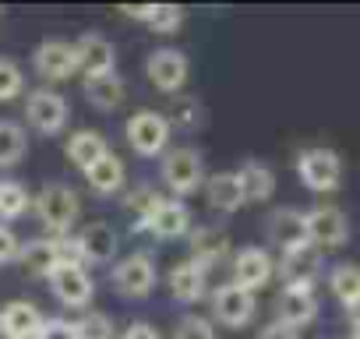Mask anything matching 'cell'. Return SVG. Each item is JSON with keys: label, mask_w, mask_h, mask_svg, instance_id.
I'll return each mask as SVG.
<instances>
[{"label": "cell", "mask_w": 360, "mask_h": 339, "mask_svg": "<svg viewBox=\"0 0 360 339\" xmlns=\"http://www.w3.org/2000/svg\"><path fill=\"white\" fill-rule=\"evenodd\" d=\"M159 177H162L166 191L180 202V198H188V195L202 191V184H205L209 174H205V159H202V152L191 148V145H180V148H173V152L162 155Z\"/></svg>", "instance_id": "obj_1"}, {"label": "cell", "mask_w": 360, "mask_h": 339, "mask_svg": "<svg viewBox=\"0 0 360 339\" xmlns=\"http://www.w3.org/2000/svg\"><path fill=\"white\" fill-rule=\"evenodd\" d=\"M32 209H36L39 223H43L53 237H64V234H71V226L78 223L82 202H78L75 188H68V184H46V188L32 198Z\"/></svg>", "instance_id": "obj_2"}, {"label": "cell", "mask_w": 360, "mask_h": 339, "mask_svg": "<svg viewBox=\"0 0 360 339\" xmlns=\"http://www.w3.org/2000/svg\"><path fill=\"white\" fill-rule=\"evenodd\" d=\"M169 131L173 127H169L166 113H159V110H138L124 124V138L134 148V155H141V159L162 155L166 152V141H169Z\"/></svg>", "instance_id": "obj_3"}, {"label": "cell", "mask_w": 360, "mask_h": 339, "mask_svg": "<svg viewBox=\"0 0 360 339\" xmlns=\"http://www.w3.org/2000/svg\"><path fill=\"white\" fill-rule=\"evenodd\" d=\"M113 286L120 297H131V300H141L155 290L159 283V269H155V258L148 251H131L124 258L113 262Z\"/></svg>", "instance_id": "obj_4"}, {"label": "cell", "mask_w": 360, "mask_h": 339, "mask_svg": "<svg viewBox=\"0 0 360 339\" xmlns=\"http://www.w3.org/2000/svg\"><path fill=\"white\" fill-rule=\"evenodd\" d=\"M297 177L314 195H332L342 184V159L332 148H304L297 155Z\"/></svg>", "instance_id": "obj_5"}, {"label": "cell", "mask_w": 360, "mask_h": 339, "mask_svg": "<svg viewBox=\"0 0 360 339\" xmlns=\"http://www.w3.org/2000/svg\"><path fill=\"white\" fill-rule=\"evenodd\" d=\"M209 311H212V321H219L223 328H248L258 311V300L251 290L237 283H219L209 297Z\"/></svg>", "instance_id": "obj_6"}, {"label": "cell", "mask_w": 360, "mask_h": 339, "mask_svg": "<svg viewBox=\"0 0 360 339\" xmlns=\"http://www.w3.org/2000/svg\"><path fill=\"white\" fill-rule=\"evenodd\" d=\"M145 75H148L152 89H159L162 96H176L188 85V75H191L188 53L176 46H159L145 57Z\"/></svg>", "instance_id": "obj_7"}, {"label": "cell", "mask_w": 360, "mask_h": 339, "mask_svg": "<svg viewBox=\"0 0 360 339\" xmlns=\"http://www.w3.org/2000/svg\"><path fill=\"white\" fill-rule=\"evenodd\" d=\"M25 120H29L39 134L53 138V134H60V131L68 127L71 106H68V99H64L60 92H53V89H32V92L25 96Z\"/></svg>", "instance_id": "obj_8"}, {"label": "cell", "mask_w": 360, "mask_h": 339, "mask_svg": "<svg viewBox=\"0 0 360 339\" xmlns=\"http://www.w3.org/2000/svg\"><path fill=\"white\" fill-rule=\"evenodd\" d=\"M304 230H307V244L318 251H335L349 241V219L335 205H318L304 212Z\"/></svg>", "instance_id": "obj_9"}, {"label": "cell", "mask_w": 360, "mask_h": 339, "mask_svg": "<svg viewBox=\"0 0 360 339\" xmlns=\"http://www.w3.org/2000/svg\"><path fill=\"white\" fill-rule=\"evenodd\" d=\"M75 258L82 262V265H110V262H117V251H120V241H117V230L110 226V223H103V219H96V223H85L82 230H78V237H75Z\"/></svg>", "instance_id": "obj_10"}, {"label": "cell", "mask_w": 360, "mask_h": 339, "mask_svg": "<svg viewBox=\"0 0 360 339\" xmlns=\"http://www.w3.org/2000/svg\"><path fill=\"white\" fill-rule=\"evenodd\" d=\"M50 290L53 297L64 304V307H89L92 304V293H96V283L89 276V269L75 258L60 262L50 276Z\"/></svg>", "instance_id": "obj_11"}, {"label": "cell", "mask_w": 360, "mask_h": 339, "mask_svg": "<svg viewBox=\"0 0 360 339\" xmlns=\"http://www.w3.org/2000/svg\"><path fill=\"white\" fill-rule=\"evenodd\" d=\"M321 269H325V258L311 244H300L293 251H283L279 262H276V272H279L283 286H300V290H314Z\"/></svg>", "instance_id": "obj_12"}, {"label": "cell", "mask_w": 360, "mask_h": 339, "mask_svg": "<svg viewBox=\"0 0 360 339\" xmlns=\"http://www.w3.org/2000/svg\"><path fill=\"white\" fill-rule=\"evenodd\" d=\"M138 226L148 230V234L159 237V241H176V237L191 234V212L184 209V202H176V198H159V202L138 219Z\"/></svg>", "instance_id": "obj_13"}, {"label": "cell", "mask_w": 360, "mask_h": 339, "mask_svg": "<svg viewBox=\"0 0 360 339\" xmlns=\"http://www.w3.org/2000/svg\"><path fill=\"white\" fill-rule=\"evenodd\" d=\"M230 269H233V279H230V283H237V286H244V290L255 293V290H262V286L272 283V276H276V258H272L265 248L248 244V248H237V251H233Z\"/></svg>", "instance_id": "obj_14"}, {"label": "cell", "mask_w": 360, "mask_h": 339, "mask_svg": "<svg viewBox=\"0 0 360 339\" xmlns=\"http://www.w3.org/2000/svg\"><path fill=\"white\" fill-rule=\"evenodd\" d=\"M32 68L39 78L46 82H68L78 75V53H75V43H64V39H46L32 50Z\"/></svg>", "instance_id": "obj_15"}, {"label": "cell", "mask_w": 360, "mask_h": 339, "mask_svg": "<svg viewBox=\"0 0 360 339\" xmlns=\"http://www.w3.org/2000/svg\"><path fill=\"white\" fill-rule=\"evenodd\" d=\"M68 258H75V248L68 251V248H64V237H39V241H29V244L18 251L22 269H25L29 276H36V279H50L53 269H57L60 262H68ZM75 262H78V258H75Z\"/></svg>", "instance_id": "obj_16"}, {"label": "cell", "mask_w": 360, "mask_h": 339, "mask_svg": "<svg viewBox=\"0 0 360 339\" xmlns=\"http://www.w3.org/2000/svg\"><path fill=\"white\" fill-rule=\"evenodd\" d=\"M75 53H78V71H82L85 82L117 75V50H113V43H110L106 36L85 32V36L75 43Z\"/></svg>", "instance_id": "obj_17"}, {"label": "cell", "mask_w": 360, "mask_h": 339, "mask_svg": "<svg viewBox=\"0 0 360 339\" xmlns=\"http://www.w3.org/2000/svg\"><path fill=\"white\" fill-rule=\"evenodd\" d=\"M318 318V297L314 290H300V286H283L276 297V321L290 325V328H307Z\"/></svg>", "instance_id": "obj_18"}, {"label": "cell", "mask_w": 360, "mask_h": 339, "mask_svg": "<svg viewBox=\"0 0 360 339\" xmlns=\"http://www.w3.org/2000/svg\"><path fill=\"white\" fill-rule=\"evenodd\" d=\"M43 321L46 318L32 300H11L0 307V339H36Z\"/></svg>", "instance_id": "obj_19"}, {"label": "cell", "mask_w": 360, "mask_h": 339, "mask_svg": "<svg viewBox=\"0 0 360 339\" xmlns=\"http://www.w3.org/2000/svg\"><path fill=\"white\" fill-rule=\"evenodd\" d=\"M265 230L272 237V244L279 251H293L300 244H307V230H304V212L300 209H290V205H279L269 212L265 219Z\"/></svg>", "instance_id": "obj_20"}, {"label": "cell", "mask_w": 360, "mask_h": 339, "mask_svg": "<svg viewBox=\"0 0 360 339\" xmlns=\"http://www.w3.org/2000/svg\"><path fill=\"white\" fill-rule=\"evenodd\" d=\"M205 290H209V269L202 262L188 258V262H180V265L169 269V293H173V300L195 304V300L205 297Z\"/></svg>", "instance_id": "obj_21"}, {"label": "cell", "mask_w": 360, "mask_h": 339, "mask_svg": "<svg viewBox=\"0 0 360 339\" xmlns=\"http://www.w3.org/2000/svg\"><path fill=\"white\" fill-rule=\"evenodd\" d=\"M202 191L216 212H237L244 205V188H240L237 170H216V174H209Z\"/></svg>", "instance_id": "obj_22"}, {"label": "cell", "mask_w": 360, "mask_h": 339, "mask_svg": "<svg viewBox=\"0 0 360 339\" xmlns=\"http://www.w3.org/2000/svg\"><path fill=\"white\" fill-rule=\"evenodd\" d=\"M124 177H127V170H124V159H120L117 152L99 155V159L85 170V184H89L96 195H103V198L117 195V191L124 188Z\"/></svg>", "instance_id": "obj_23"}, {"label": "cell", "mask_w": 360, "mask_h": 339, "mask_svg": "<svg viewBox=\"0 0 360 339\" xmlns=\"http://www.w3.org/2000/svg\"><path fill=\"white\" fill-rule=\"evenodd\" d=\"M237 177H240V188H244V202H269L276 195V174L262 159H248L237 170Z\"/></svg>", "instance_id": "obj_24"}, {"label": "cell", "mask_w": 360, "mask_h": 339, "mask_svg": "<svg viewBox=\"0 0 360 339\" xmlns=\"http://www.w3.org/2000/svg\"><path fill=\"white\" fill-rule=\"evenodd\" d=\"M64 152H68V162H71V166H78L82 174H85V170H89L99 155H106V152H110V145H106V138H103L99 131L82 127V131H75V134L68 138Z\"/></svg>", "instance_id": "obj_25"}, {"label": "cell", "mask_w": 360, "mask_h": 339, "mask_svg": "<svg viewBox=\"0 0 360 339\" xmlns=\"http://www.w3.org/2000/svg\"><path fill=\"white\" fill-rule=\"evenodd\" d=\"M226 255H230V237L219 226H198L191 234V258L202 262L205 269L216 265V262H223Z\"/></svg>", "instance_id": "obj_26"}, {"label": "cell", "mask_w": 360, "mask_h": 339, "mask_svg": "<svg viewBox=\"0 0 360 339\" xmlns=\"http://www.w3.org/2000/svg\"><path fill=\"white\" fill-rule=\"evenodd\" d=\"M85 99H89L96 110L110 113V110L124 106V99H127V85H124V78H120V75L92 78V82H85Z\"/></svg>", "instance_id": "obj_27"}, {"label": "cell", "mask_w": 360, "mask_h": 339, "mask_svg": "<svg viewBox=\"0 0 360 339\" xmlns=\"http://www.w3.org/2000/svg\"><path fill=\"white\" fill-rule=\"evenodd\" d=\"M29 152V134L15 120H0V170H11L25 159Z\"/></svg>", "instance_id": "obj_28"}, {"label": "cell", "mask_w": 360, "mask_h": 339, "mask_svg": "<svg viewBox=\"0 0 360 339\" xmlns=\"http://www.w3.org/2000/svg\"><path fill=\"white\" fill-rule=\"evenodd\" d=\"M328 290H332V297H335L342 307L356 304V300H360V265L339 262V265L328 272Z\"/></svg>", "instance_id": "obj_29"}, {"label": "cell", "mask_w": 360, "mask_h": 339, "mask_svg": "<svg viewBox=\"0 0 360 339\" xmlns=\"http://www.w3.org/2000/svg\"><path fill=\"white\" fill-rule=\"evenodd\" d=\"M29 209H32V195H29L25 184H18V181H0V219L11 223V219L25 216Z\"/></svg>", "instance_id": "obj_30"}, {"label": "cell", "mask_w": 360, "mask_h": 339, "mask_svg": "<svg viewBox=\"0 0 360 339\" xmlns=\"http://www.w3.org/2000/svg\"><path fill=\"white\" fill-rule=\"evenodd\" d=\"M71 325H75V339H113V332H117L113 318L103 314V311H92V314H85Z\"/></svg>", "instance_id": "obj_31"}, {"label": "cell", "mask_w": 360, "mask_h": 339, "mask_svg": "<svg viewBox=\"0 0 360 339\" xmlns=\"http://www.w3.org/2000/svg\"><path fill=\"white\" fill-rule=\"evenodd\" d=\"M22 89H25V75H22L18 60L0 57V103L18 99V96H22Z\"/></svg>", "instance_id": "obj_32"}, {"label": "cell", "mask_w": 360, "mask_h": 339, "mask_svg": "<svg viewBox=\"0 0 360 339\" xmlns=\"http://www.w3.org/2000/svg\"><path fill=\"white\" fill-rule=\"evenodd\" d=\"M169 339H216V325L209 318H202V314H184L176 321Z\"/></svg>", "instance_id": "obj_33"}, {"label": "cell", "mask_w": 360, "mask_h": 339, "mask_svg": "<svg viewBox=\"0 0 360 339\" xmlns=\"http://www.w3.org/2000/svg\"><path fill=\"white\" fill-rule=\"evenodd\" d=\"M180 22H184V11H180V8H162V4H155V11H152V18H148V29L169 36V32L180 29Z\"/></svg>", "instance_id": "obj_34"}, {"label": "cell", "mask_w": 360, "mask_h": 339, "mask_svg": "<svg viewBox=\"0 0 360 339\" xmlns=\"http://www.w3.org/2000/svg\"><path fill=\"white\" fill-rule=\"evenodd\" d=\"M166 120H180L184 127H195V124H198V103H195V99H184V96H176V103H173V110H169Z\"/></svg>", "instance_id": "obj_35"}, {"label": "cell", "mask_w": 360, "mask_h": 339, "mask_svg": "<svg viewBox=\"0 0 360 339\" xmlns=\"http://www.w3.org/2000/svg\"><path fill=\"white\" fill-rule=\"evenodd\" d=\"M18 251H22V244H18L15 230H11L8 223H0V265L15 262V258H18Z\"/></svg>", "instance_id": "obj_36"}, {"label": "cell", "mask_w": 360, "mask_h": 339, "mask_svg": "<svg viewBox=\"0 0 360 339\" xmlns=\"http://www.w3.org/2000/svg\"><path fill=\"white\" fill-rule=\"evenodd\" d=\"M36 339H75V325L71 321H60V318H46Z\"/></svg>", "instance_id": "obj_37"}, {"label": "cell", "mask_w": 360, "mask_h": 339, "mask_svg": "<svg viewBox=\"0 0 360 339\" xmlns=\"http://www.w3.org/2000/svg\"><path fill=\"white\" fill-rule=\"evenodd\" d=\"M120 339H162V335H159L155 325H148V321H131Z\"/></svg>", "instance_id": "obj_38"}, {"label": "cell", "mask_w": 360, "mask_h": 339, "mask_svg": "<svg viewBox=\"0 0 360 339\" xmlns=\"http://www.w3.org/2000/svg\"><path fill=\"white\" fill-rule=\"evenodd\" d=\"M258 339H300V332H297V328H290V325L272 321V325H265V328L258 332Z\"/></svg>", "instance_id": "obj_39"}, {"label": "cell", "mask_w": 360, "mask_h": 339, "mask_svg": "<svg viewBox=\"0 0 360 339\" xmlns=\"http://www.w3.org/2000/svg\"><path fill=\"white\" fill-rule=\"evenodd\" d=\"M346 321H349V335H360V300L346 307Z\"/></svg>", "instance_id": "obj_40"}, {"label": "cell", "mask_w": 360, "mask_h": 339, "mask_svg": "<svg viewBox=\"0 0 360 339\" xmlns=\"http://www.w3.org/2000/svg\"><path fill=\"white\" fill-rule=\"evenodd\" d=\"M349 339H360V335H349Z\"/></svg>", "instance_id": "obj_41"}]
</instances>
